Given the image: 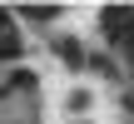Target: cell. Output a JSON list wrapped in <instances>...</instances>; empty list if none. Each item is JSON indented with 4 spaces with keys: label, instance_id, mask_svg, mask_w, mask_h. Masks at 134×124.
<instances>
[{
    "label": "cell",
    "instance_id": "1",
    "mask_svg": "<svg viewBox=\"0 0 134 124\" xmlns=\"http://www.w3.org/2000/svg\"><path fill=\"white\" fill-rule=\"evenodd\" d=\"M129 109H134V94H129Z\"/></svg>",
    "mask_w": 134,
    "mask_h": 124
}]
</instances>
